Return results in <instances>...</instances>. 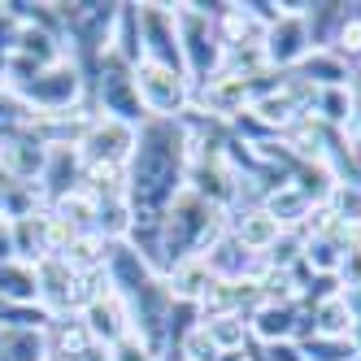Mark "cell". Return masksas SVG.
I'll return each mask as SVG.
<instances>
[{"label": "cell", "instance_id": "17", "mask_svg": "<svg viewBox=\"0 0 361 361\" xmlns=\"http://www.w3.org/2000/svg\"><path fill=\"white\" fill-rule=\"evenodd\" d=\"M305 70L309 74H322V79L318 83H326V87H335V83H340L344 79V66H340V57H326V53H314V57H305Z\"/></svg>", "mask_w": 361, "mask_h": 361}, {"label": "cell", "instance_id": "20", "mask_svg": "<svg viewBox=\"0 0 361 361\" xmlns=\"http://www.w3.org/2000/svg\"><path fill=\"white\" fill-rule=\"evenodd\" d=\"M183 353H188L192 361H218V357H222V353L214 348V340L204 335V326H200V331H192L188 340H183Z\"/></svg>", "mask_w": 361, "mask_h": 361}, {"label": "cell", "instance_id": "21", "mask_svg": "<svg viewBox=\"0 0 361 361\" xmlns=\"http://www.w3.org/2000/svg\"><path fill=\"white\" fill-rule=\"evenodd\" d=\"M118 361H148V344L140 340L135 331H131V335H122V340H118Z\"/></svg>", "mask_w": 361, "mask_h": 361}, {"label": "cell", "instance_id": "23", "mask_svg": "<svg viewBox=\"0 0 361 361\" xmlns=\"http://www.w3.org/2000/svg\"><path fill=\"white\" fill-rule=\"evenodd\" d=\"M309 262H314V270H335V248L326 240H314L309 244Z\"/></svg>", "mask_w": 361, "mask_h": 361}, {"label": "cell", "instance_id": "11", "mask_svg": "<svg viewBox=\"0 0 361 361\" xmlns=\"http://www.w3.org/2000/svg\"><path fill=\"white\" fill-rule=\"evenodd\" d=\"M270 214L279 218V226H283V222H296L300 214H309V196L288 183V188H279V192L270 196Z\"/></svg>", "mask_w": 361, "mask_h": 361}, {"label": "cell", "instance_id": "4", "mask_svg": "<svg viewBox=\"0 0 361 361\" xmlns=\"http://www.w3.org/2000/svg\"><path fill=\"white\" fill-rule=\"evenodd\" d=\"M305 39H309V35H305V22H300V18H283V22H274V27L266 31L262 53H266L270 61H279V66H288V61H300V57L309 53Z\"/></svg>", "mask_w": 361, "mask_h": 361}, {"label": "cell", "instance_id": "1", "mask_svg": "<svg viewBox=\"0 0 361 361\" xmlns=\"http://www.w3.org/2000/svg\"><path fill=\"white\" fill-rule=\"evenodd\" d=\"M131 83H135V100H140L148 114L170 118V114H178V109L188 105V79L174 66H161V61L144 57L135 66V79Z\"/></svg>", "mask_w": 361, "mask_h": 361}, {"label": "cell", "instance_id": "16", "mask_svg": "<svg viewBox=\"0 0 361 361\" xmlns=\"http://www.w3.org/2000/svg\"><path fill=\"white\" fill-rule=\"evenodd\" d=\"M318 109H322L331 122H353V100H348L340 87H322V96H318Z\"/></svg>", "mask_w": 361, "mask_h": 361}, {"label": "cell", "instance_id": "19", "mask_svg": "<svg viewBox=\"0 0 361 361\" xmlns=\"http://www.w3.org/2000/svg\"><path fill=\"white\" fill-rule=\"evenodd\" d=\"M335 209H340V222L361 226V188H335Z\"/></svg>", "mask_w": 361, "mask_h": 361}, {"label": "cell", "instance_id": "5", "mask_svg": "<svg viewBox=\"0 0 361 361\" xmlns=\"http://www.w3.org/2000/svg\"><path fill=\"white\" fill-rule=\"evenodd\" d=\"M214 283V270H209V262L204 257H183L174 270H170V296L174 300H192V296H204V288Z\"/></svg>", "mask_w": 361, "mask_h": 361}, {"label": "cell", "instance_id": "3", "mask_svg": "<svg viewBox=\"0 0 361 361\" xmlns=\"http://www.w3.org/2000/svg\"><path fill=\"white\" fill-rule=\"evenodd\" d=\"M87 335L92 340H122V335H131V318H126V305H122V296L109 288L100 300H92L87 305Z\"/></svg>", "mask_w": 361, "mask_h": 361}, {"label": "cell", "instance_id": "13", "mask_svg": "<svg viewBox=\"0 0 361 361\" xmlns=\"http://www.w3.org/2000/svg\"><path fill=\"white\" fill-rule=\"evenodd\" d=\"M244 96H248V83L231 74V79H218V83L209 87V105H214V109H240Z\"/></svg>", "mask_w": 361, "mask_h": 361}, {"label": "cell", "instance_id": "18", "mask_svg": "<svg viewBox=\"0 0 361 361\" xmlns=\"http://www.w3.org/2000/svg\"><path fill=\"white\" fill-rule=\"evenodd\" d=\"M257 114H262L266 122H292L296 100L292 96H266V100H257Z\"/></svg>", "mask_w": 361, "mask_h": 361}, {"label": "cell", "instance_id": "14", "mask_svg": "<svg viewBox=\"0 0 361 361\" xmlns=\"http://www.w3.org/2000/svg\"><path fill=\"white\" fill-rule=\"evenodd\" d=\"M5 166L13 174H35V170H44V148L39 144H13V148H5Z\"/></svg>", "mask_w": 361, "mask_h": 361}, {"label": "cell", "instance_id": "8", "mask_svg": "<svg viewBox=\"0 0 361 361\" xmlns=\"http://www.w3.org/2000/svg\"><path fill=\"white\" fill-rule=\"evenodd\" d=\"M318 326H322V335H335V340H340L348 326H357V314H353L348 296H326L318 305Z\"/></svg>", "mask_w": 361, "mask_h": 361}, {"label": "cell", "instance_id": "9", "mask_svg": "<svg viewBox=\"0 0 361 361\" xmlns=\"http://www.w3.org/2000/svg\"><path fill=\"white\" fill-rule=\"evenodd\" d=\"M204 335L214 340V348L226 357V353H235L244 348V322L235 314H222V318H204Z\"/></svg>", "mask_w": 361, "mask_h": 361}, {"label": "cell", "instance_id": "22", "mask_svg": "<svg viewBox=\"0 0 361 361\" xmlns=\"http://www.w3.org/2000/svg\"><path fill=\"white\" fill-rule=\"evenodd\" d=\"M340 53H348V57L361 53V18H348V22H344V31H340Z\"/></svg>", "mask_w": 361, "mask_h": 361}, {"label": "cell", "instance_id": "24", "mask_svg": "<svg viewBox=\"0 0 361 361\" xmlns=\"http://www.w3.org/2000/svg\"><path fill=\"white\" fill-rule=\"evenodd\" d=\"M13 353H18L13 361H39V340H35V335H18V348Z\"/></svg>", "mask_w": 361, "mask_h": 361}, {"label": "cell", "instance_id": "25", "mask_svg": "<svg viewBox=\"0 0 361 361\" xmlns=\"http://www.w3.org/2000/svg\"><path fill=\"white\" fill-rule=\"evenodd\" d=\"M270 361H305V357H300L296 348H288V344H283V348L274 344V348H270Z\"/></svg>", "mask_w": 361, "mask_h": 361}, {"label": "cell", "instance_id": "7", "mask_svg": "<svg viewBox=\"0 0 361 361\" xmlns=\"http://www.w3.org/2000/svg\"><path fill=\"white\" fill-rule=\"evenodd\" d=\"M100 248H105V244H100V235H96V231H83V235L74 231V240L66 244L61 262H66L74 274H87V270H96V266H100Z\"/></svg>", "mask_w": 361, "mask_h": 361}, {"label": "cell", "instance_id": "10", "mask_svg": "<svg viewBox=\"0 0 361 361\" xmlns=\"http://www.w3.org/2000/svg\"><path fill=\"white\" fill-rule=\"evenodd\" d=\"M222 35H226V44H244V35H248L252 44H262V39H266V27H262L252 13H244V9L231 5V9L222 13Z\"/></svg>", "mask_w": 361, "mask_h": 361}, {"label": "cell", "instance_id": "6", "mask_svg": "<svg viewBox=\"0 0 361 361\" xmlns=\"http://www.w3.org/2000/svg\"><path fill=\"white\" fill-rule=\"evenodd\" d=\"M279 240H283V226L270 209H252V214L240 218V244L248 252H270Z\"/></svg>", "mask_w": 361, "mask_h": 361}, {"label": "cell", "instance_id": "12", "mask_svg": "<svg viewBox=\"0 0 361 361\" xmlns=\"http://www.w3.org/2000/svg\"><path fill=\"white\" fill-rule=\"evenodd\" d=\"M252 326H257V335H262V340L274 344V340H283V335L292 331V309H288V305H266L262 314H257Z\"/></svg>", "mask_w": 361, "mask_h": 361}, {"label": "cell", "instance_id": "2", "mask_svg": "<svg viewBox=\"0 0 361 361\" xmlns=\"http://www.w3.org/2000/svg\"><path fill=\"white\" fill-rule=\"evenodd\" d=\"M87 148H92V161H109L122 166L126 152L135 148V135L122 118H105V122H92L87 126Z\"/></svg>", "mask_w": 361, "mask_h": 361}, {"label": "cell", "instance_id": "15", "mask_svg": "<svg viewBox=\"0 0 361 361\" xmlns=\"http://www.w3.org/2000/svg\"><path fill=\"white\" fill-rule=\"evenodd\" d=\"M309 361H353L357 357V348L344 340V335H340V340H322V335H318V340H309Z\"/></svg>", "mask_w": 361, "mask_h": 361}]
</instances>
